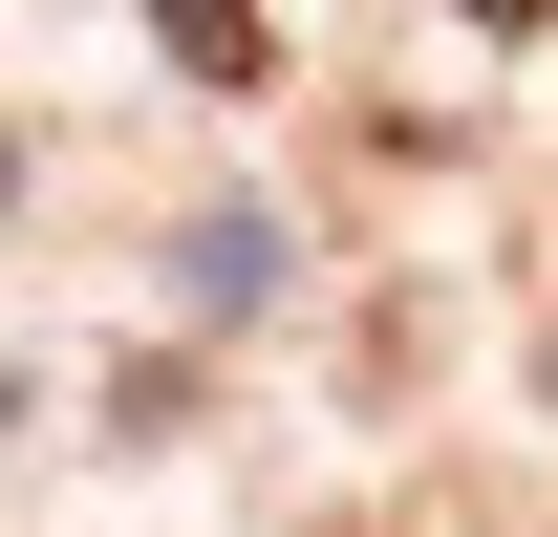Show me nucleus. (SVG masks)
<instances>
[{
	"mask_svg": "<svg viewBox=\"0 0 558 537\" xmlns=\"http://www.w3.org/2000/svg\"><path fill=\"white\" fill-rule=\"evenodd\" d=\"M150 44H172L194 86H279V22H258V0H150Z\"/></svg>",
	"mask_w": 558,
	"mask_h": 537,
	"instance_id": "f257e3e1",
	"label": "nucleus"
},
{
	"mask_svg": "<svg viewBox=\"0 0 558 537\" xmlns=\"http://www.w3.org/2000/svg\"><path fill=\"white\" fill-rule=\"evenodd\" d=\"M494 22H537V0H494Z\"/></svg>",
	"mask_w": 558,
	"mask_h": 537,
	"instance_id": "f03ea898",
	"label": "nucleus"
}]
</instances>
